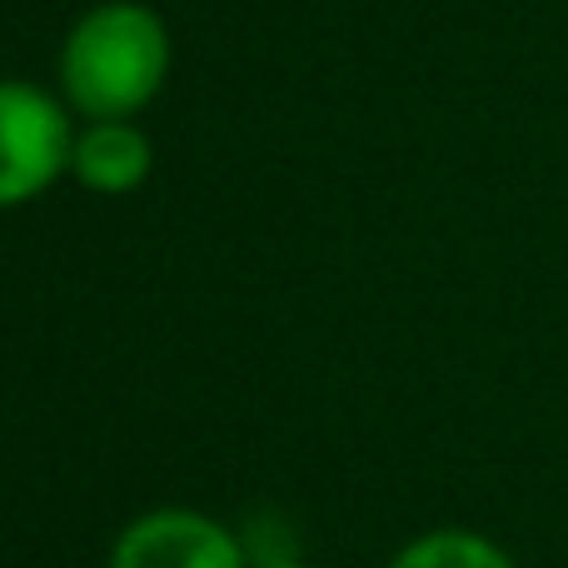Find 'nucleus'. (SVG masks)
Segmentation results:
<instances>
[{"mask_svg": "<svg viewBox=\"0 0 568 568\" xmlns=\"http://www.w3.org/2000/svg\"><path fill=\"white\" fill-rule=\"evenodd\" d=\"M105 568H250V549L215 514L150 509L120 529Z\"/></svg>", "mask_w": 568, "mask_h": 568, "instance_id": "nucleus-3", "label": "nucleus"}, {"mask_svg": "<svg viewBox=\"0 0 568 568\" xmlns=\"http://www.w3.org/2000/svg\"><path fill=\"white\" fill-rule=\"evenodd\" d=\"M170 30L140 0L90 6L55 60L65 105L80 120H135L170 80Z\"/></svg>", "mask_w": 568, "mask_h": 568, "instance_id": "nucleus-1", "label": "nucleus"}, {"mask_svg": "<svg viewBox=\"0 0 568 568\" xmlns=\"http://www.w3.org/2000/svg\"><path fill=\"white\" fill-rule=\"evenodd\" d=\"M70 115L75 110L65 95H50L30 80H0V210L30 205L60 175H70Z\"/></svg>", "mask_w": 568, "mask_h": 568, "instance_id": "nucleus-2", "label": "nucleus"}, {"mask_svg": "<svg viewBox=\"0 0 568 568\" xmlns=\"http://www.w3.org/2000/svg\"><path fill=\"white\" fill-rule=\"evenodd\" d=\"M155 170V145L135 120H85L75 130V150H70V175L90 190V195H135Z\"/></svg>", "mask_w": 568, "mask_h": 568, "instance_id": "nucleus-4", "label": "nucleus"}, {"mask_svg": "<svg viewBox=\"0 0 568 568\" xmlns=\"http://www.w3.org/2000/svg\"><path fill=\"white\" fill-rule=\"evenodd\" d=\"M389 568H519L504 544L474 529H429L409 539L389 559Z\"/></svg>", "mask_w": 568, "mask_h": 568, "instance_id": "nucleus-5", "label": "nucleus"}, {"mask_svg": "<svg viewBox=\"0 0 568 568\" xmlns=\"http://www.w3.org/2000/svg\"><path fill=\"white\" fill-rule=\"evenodd\" d=\"M260 568H314V564H294V559H270V564H260Z\"/></svg>", "mask_w": 568, "mask_h": 568, "instance_id": "nucleus-6", "label": "nucleus"}]
</instances>
